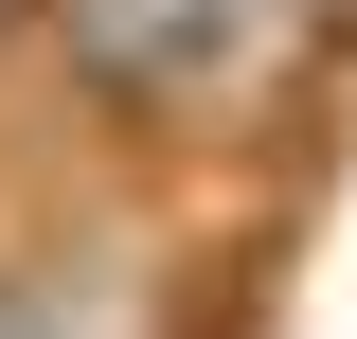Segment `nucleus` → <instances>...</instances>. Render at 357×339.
<instances>
[{"label":"nucleus","instance_id":"7ed1b4c3","mask_svg":"<svg viewBox=\"0 0 357 339\" xmlns=\"http://www.w3.org/2000/svg\"><path fill=\"white\" fill-rule=\"evenodd\" d=\"M304 18H321V36H340V54H357V0H304Z\"/></svg>","mask_w":357,"mask_h":339},{"label":"nucleus","instance_id":"f03ea898","mask_svg":"<svg viewBox=\"0 0 357 339\" xmlns=\"http://www.w3.org/2000/svg\"><path fill=\"white\" fill-rule=\"evenodd\" d=\"M18 54H36V0H0V72H18Z\"/></svg>","mask_w":357,"mask_h":339},{"label":"nucleus","instance_id":"f257e3e1","mask_svg":"<svg viewBox=\"0 0 357 339\" xmlns=\"http://www.w3.org/2000/svg\"><path fill=\"white\" fill-rule=\"evenodd\" d=\"M36 72L161 161H232L340 89V36L304 0H36Z\"/></svg>","mask_w":357,"mask_h":339}]
</instances>
